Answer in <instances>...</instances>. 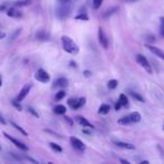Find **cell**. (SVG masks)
Masks as SVG:
<instances>
[{
    "instance_id": "1",
    "label": "cell",
    "mask_w": 164,
    "mask_h": 164,
    "mask_svg": "<svg viewBox=\"0 0 164 164\" xmlns=\"http://www.w3.org/2000/svg\"><path fill=\"white\" fill-rule=\"evenodd\" d=\"M61 42H62V47H63V50L66 53L72 55H75L79 53V46L76 45V43L73 41L71 37L64 35L61 38Z\"/></svg>"
},
{
    "instance_id": "2",
    "label": "cell",
    "mask_w": 164,
    "mask_h": 164,
    "mask_svg": "<svg viewBox=\"0 0 164 164\" xmlns=\"http://www.w3.org/2000/svg\"><path fill=\"white\" fill-rule=\"evenodd\" d=\"M70 2V1H69ZM69 2H62L63 5L61 7L57 8V11H56V15L57 17L61 19L66 18L69 15H70V11H71V6L69 5Z\"/></svg>"
},
{
    "instance_id": "3",
    "label": "cell",
    "mask_w": 164,
    "mask_h": 164,
    "mask_svg": "<svg viewBox=\"0 0 164 164\" xmlns=\"http://www.w3.org/2000/svg\"><path fill=\"white\" fill-rule=\"evenodd\" d=\"M136 61H137V63L143 68V69H145V71L147 73H149V74H152L153 73V69H152V65L149 64V62H148V60L146 58L144 55L142 54H137L136 55Z\"/></svg>"
},
{
    "instance_id": "4",
    "label": "cell",
    "mask_w": 164,
    "mask_h": 164,
    "mask_svg": "<svg viewBox=\"0 0 164 164\" xmlns=\"http://www.w3.org/2000/svg\"><path fill=\"white\" fill-rule=\"evenodd\" d=\"M98 39H99L100 45H101L104 48H108V45H109V43H108V37H107V35H106V33H105V31H104L102 27H99V28H98Z\"/></svg>"
},
{
    "instance_id": "5",
    "label": "cell",
    "mask_w": 164,
    "mask_h": 164,
    "mask_svg": "<svg viewBox=\"0 0 164 164\" xmlns=\"http://www.w3.org/2000/svg\"><path fill=\"white\" fill-rule=\"evenodd\" d=\"M35 79H36L37 81L42 82V83H46V82L50 81L51 78H50V74L46 72L45 70L39 69V70H37V72L35 73Z\"/></svg>"
},
{
    "instance_id": "6",
    "label": "cell",
    "mask_w": 164,
    "mask_h": 164,
    "mask_svg": "<svg viewBox=\"0 0 164 164\" xmlns=\"http://www.w3.org/2000/svg\"><path fill=\"white\" fill-rule=\"evenodd\" d=\"M3 136L7 138V139H9L13 144H15V145L18 147L19 149H21V151H24V152H26V151H28V146L26 145V144H24L23 142H20L18 139H16V138H14V137H11L10 135H8L7 133H3Z\"/></svg>"
},
{
    "instance_id": "7",
    "label": "cell",
    "mask_w": 164,
    "mask_h": 164,
    "mask_svg": "<svg viewBox=\"0 0 164 164\" xmlns=\"http://www.w3.org/2000/svg\"><path fill=\"white\" fill-rule=\"evenodd\" d=\"M70 142H71V144L72 146L76 149V151H81V152H83L84 149H86V145H84V143L82 142V141H80L79 138H76V137H70Z\"/></svg>"
},
{
    "instance_id": "8",
    "label": "cell",
    "mask_w": 164,
    "mask_h": 164,
    "mask_svg": "<svg viewBox=\"0 0 164 164\" xmlns=\"http://www.w3.org/2000/svg\"><path fill=\"white\" fill-rule=\"evenodd\" d=\"M6 11H7V16H8V17H11V18H19V17L23 16L21 11L19 10L18 7H16V6L8 8Z\"/></svg>"
},
{
    "instance_id": "9",
    "label": "cell",
    "mask_w": 164,
    "mask_h": 164,
    "mask_svg": "<svg viewBox=\"0 0 164 164\" xmlns=\"http://www.w3.org/2000/svg\"><path fill=\"white\" fill-rule=\"evenodd\" d=\"M32 84L29 83V84H26V86H24L23 87V89L20 90V92H19V94L17 96V101H23L25 98H26V96L29 93V91H31V89H32Z\"/></svg>"
},
{
    "instance_id": "10",
    "label": "cell",
    "mask_w": 164,
    "mask_h": 164,
    "mask_svg": "<svg viewBox=\"0 0 164 164\" xmlns=\"http://www.w3.org/2000/svg\"><path fill=\"white\" fill-rule=\"evenodd\" d=\"M75 120H76L80 125H82V126H84V127H88V128H90V129H93V128H94V126L92 125L91 123H90L87 118H84V117H82V116H76V117H75Z\"/></svg>"
},
{
    "instance_id": "11",
    "label": "cell",
    "mask_w": 164,
    "mask_h": 164,
    "mask_svg": "<svg viewBox=\"0 0 164 164\" xmlns=\"http://www.w3.org/2000/svg\"><path fill=\"white\" fill-rule=\"evenodd\" d=\"M146 47L152 52V53H154V54L156 55V56H159L160 58H162L164 60V51H162L161 48H159V47H155V46H153V45H151V44H148V45H146Z\"/></svg>"
},
{
    "instance_id": "12",
    "label": "cell",
    "mask_w": 164,
    "mask_h": 164,
    "mask_svg": "<svg viewBox=\"0 0 164 164\" xmlns=\"http://www.w3.org/2000/svg\"><path fill=\"white\" fill-rule=\"evenodd\" d=\"M114 144L120 148H125V149H135L136 146L134 144H130V143H125V142H122V141H114Z\"/></svg>"
},
{
    "instance_id": "13",
    "label": "cell",
    "mask_w": 164,
    "mask_h": 164,
    "mask_svg": "<svg viewBox=\"0 0 164 164\" xmlns=\"http://www.w3.org/2000/svg\"><path fill=\"white\" fill-rule=\"evenodd\" d=\"M54 88H65L68 87V79L66 78H58L54 82Z\"/></svg>"
},
{
    "instance_id": "14",
    "label": "cell",
    "mask_w": 164,
    "mask_h": 164,
    "mask_svg": "<svg viewBox=\"0 0 164 164\" xmlns=\"http://www.w3.org/2000/svg\"><path fill=\"white\" fill-rule=\"evenodd\" d=\"M128 116H129V118H130L131 124H133V123H139V122H141V119H142V116H141V114H139L138 111L130 112Z\"/></svg>"
},
{
    "instance_id": "15",
    "label": "cell",
    "mask_w": 164,
    "mask_h": 164,
    "mask_svg": "<svg viewBox=\"0 0 164 164\" xmlns=\"http://www.w3.org/2000/svg\"><path fill=\"white\" fill-rule=\"evenodd\" d=\"M86 101H87V99H86L84 97L79 98V99L76 100V104L74 105V107H73L72 109H80V108H82V107L86 105Z\"/></svg>"
},
{
    "instance_id": "16",
    "label": "cell",
    "mask_w": 164,
    "mask_h": 164,
    "mask_svg": "<svg viewBox=\"0 0 164 164\" xmlns=\"http://www.w3.org/2000/svg\"><path fill=\"white\" fill-rule=\"evenodd\" d=\"M98 111H99L100 115H107L110 111V106L107 105V104H102V105L99 107V110H98Z\"/></svg>"
},
{
    "instance_id": "17",
    "label": "cell",
    "mask_w": 164,
    "mask_h": 164,
    "mask_svg": "<svg viewBox=\"0 0 164 164\" xmlns=\"http://www.w3.org/2000/svg\"><path fill=\"white\" fill-rule=\"evenodd\" d=\"M32 3V0H17L15 3H14V6H16V7H26V6H29Z\"/></svg>"
},
{
    "instance_id": "18",
    "label": "cell",
    "mask_w": 164,
    "mask_h": 164,
    "mask_svg": "<svg viewBox=\"0 0 164 164\" xmlns=\"http://www.w3.org/2000/svg\"><path fill=\"white\" fill-rule=\"evenodd\" d=\"M54 112L57 114V115H65L66 108H65V106H63V105H57V106L54 107Z\"/></svg>"
},
{
    "instance_id": "19",
    "label": "cell",
    "mask_w": 164,
    "mask_h": 164,
    "mask_svg": "<svg viewBox=\"0 0 164 164\" xmlns=\"http://www.w3.org/2000/svg\"><path fill=\"white\" fill-rule=\"evenodd\" d=\"M117 10H118V7H111V8L107 9V10L104 13L102 17H104V18H108V17H110L111 15H114V14H115Z\"/></svg>"
},
{
    "instance_id": "20",
    "label": "cell",
    "mask_w": 164,
    "mask_h": 164,
    "mask_svg": "<svg viewBox=\"0 0 164 164\" xmlns=\"http://www.w3.org/2000/svg\"><path fill=\"white\" fill-rule=\"evenodd\" d=\"M118 124H119V125H123V126H127L129 124H131L129 116H125V117H122L120 119H118Z\"/></svg>"
},
{
    "instance_id": "21",
    "label": "cell",
    "mask_w": 164,
    "mask_h": 164,
    "mask_svg": "<svg viewBox=\"0 0 164 164\" xmlns=\"http://www.w3.org/2000/svg\"><path fill=\"white\" fill-rule=\"evenodd\" d=\"M129 94L135 99V100H137V101H139V102H145V100H144V98L139 94V93H137V92H134V91H129Z\"/></svg>"
},
{
    "instance_id": "22",
    "label": "cell",
    "mask_w": 164,
    "mask_h": 164,
    "mask_svg": "<svg viewBox=\"0 0 164 164\" xmlns=\"http://www.w3.org/2000/svg\"><path fill=\"white\" fill-rule=\"evenodd\" d=\"M119 102L122 104V106H124V107H127L128 106V98L126 94H124V93H122L120 96H119Z\"/></svg>"
},
{
    "instance_id": "23",
    "label": "cell",
    "mask_w": 164,
    "mask_h": 164,
    "mask_svg": "<svg viewBox=\"0 0 164 164\" xmlns=\"http://www.w3.org/2000/svg\"><path fill=\"white\" fill-rule=\"evenodd\" d=\"M117 86H118V81H117V80H115V79L109 80V81H108V83H107V87L109 88L110 90L116 89V88H117Z\"/></svg>"
},
{
    "instance_id": "24",
    "label": "cell",
    "mask_w": 164,
    "mask_h": 164,
    "mask_svg": "<svg viewBox=\"0 0 164 164\" xmlns=\"http://www.w3.org/2000/svg\"><path fill=\"white\" fill-rule=\"evenodd\" d=\"M65 96H66V92L64 91V90H60V91L56 92V94H55V100H56V101H60V100H62Z\"/></svg>"
},
{
    "instance_id": "25",
    "label": "cell",
    "mask_w": 164,
    "mask_h": 164,
    "mask_svg": "<svg viewBox=\"0 0 164 164\" xmlns=\"http://www.w3.org/2000/svg\"><path fill=\"white\" fill-rule=\"evenodd\" d=\"M36 38L41 39V41H45V39H47V34L44 31H39L36 33Z\"/></svg>"
},
{
    "instance_id": "26",
    "label": "cell",
    "mask_w": 164,
    "mask_h": 164,
    "mask_svg": "<svg viewBox=\"0 0 164 164\" xmlns=\"http://www.w3.org/2000/svg\"><path fill=\"white\" fill-rule=\"evenodd\" d=\"M50 146H51V148L55 151V152H57V153H61L63 149H62V147L58 145V144H56V143H50Z\"/></svg>"
},
{
    "instance_id": "27",
    "label": "cell",
    "mask_w": 164,
    "mask_h": 164,
    "mask_svg": "<svg viewBox=\"0 0 164 164\" xmlns=\"http://www.w3.org/2000/svg\"><path fill=\"white\" fill-rule=\"evenodd\" d=\"M11 125H13V126H14V127L16 128V129H17V130H19V131H20V133H21V134H23V135H24V136H27V135H28V134H27V131H26V130H25V129H24V128H21V127H20V126H19V125H17V124H16V123H14V122H13V123H11Z\"/></svg>"
},
{
    "instance_id": "28",
    "label": "cell",
    "mask_w": 164,
    "mask_h": 164,
    "mask_svg": "<svg viewBox=\"0 0 164 164\" xmlns=\"http://www.w3.org/2000/svg\"><path fill=\"white\" fill-rule=\"evenodd\" d=\"M102 1H104V0H93V1H92L93 8H94V9H99L100 6L102 5Z\"/></svg>"
},
{
    "instance_id": "29",
    "label": "cell",
    "mask_w": 164,
    "mask_h": 164,
    "mask_svg": "<svg viewBox=\"0 0 164 164\" xmlns=\"http://www.w3.org/2000/svg\"><path fill=\"white\" fill-rule=\"evenodd\" d=\"M27 110H28V112H31L34 117H36V118H38L39 117V115H38V112L37 111H35V109L34 108H32V107H27Z\"/></svg>"
},
{
    "instance_id": "30",
    "label": "cell",
    "mask_w": 164,
    "mask_h": 164,
    "mask_svg": "<svg viewBox=\"0 0 164 164\" xmlns=\"http://www.w3.org/2000/svg\"><path fill=\"white\" fill-rule=\"evenodd\" d=\"M11 104H13V106H14L17 110H19V111L21 110V106H20L19 101H17V100H13V101H11Z\"/></svg>"
},
{
    "instance_id": "31",
    "label": "cell",
    "mask_w": 164,
    "mask_h": 164,
    "mask_svg": "<svg viewBox=\"0 0 164 164\" xmlns=\"http://www.w3.org/2000/svg\"><path fill=\"white\" fill-rule=\"evenodd\" d=\"M75 19H82V20H88L89 17L87 16V14H80V15H78V16H75Z\"/></svg>"
},
{
    "instance_id": "32",
    "label": "cell",
    "mask_w": 164,
    "mask_h": 164,
    "mask_svg": "<svg viewBox=\"0 0 164 164\" xmlns=\"http://www.w3.org/2000/svg\"><path fill=\"white\" fill-rule=\"evenodd\" d=\"M76 100H78V99H75V98H70V99L68 100V104H69V106H71V108L74 107V105L76 104Z\"/></svg>"
},
{
    "instance_id": "33",
    "label": "cell",
    "mask_w": 164,
    "mask_h": 164,
    "mask_svg": "<svg viewBox=\"0 0 164 164\" xmlns=\"http://www.w3.org/2000/svg\"><path fill=\"white\" fill-rule=\"evenodd\" d=\"M7 7H8V3H7V2H3L2 5H0V13H1V11H5V10L7 9Z\"/></svg>"
},
{
    "instance_id": "34",
    "label": "cell",
    "mask_w": 164,
    "mask_h": 164,
    "mask_svg": "<svg viewBox=\"0 0 164 164\" xmlns=\"http://www.w3.org/2000/svg\"><path fill=\"white\" fill-rule=\"evenodd\" d=\"M146 41H147V42H149V43H154V42H155V37L152 36V35H149V36H147Z\"/></svg>"
},
{
    "instance_id": "35",
    "label": "cell",
    "mask_w": 164,
    "mask_h": 164,
    "mask_svg": "<svg viewBox=\"0 0 164 164\" xmlns=\"http://www.w3.org/2000/svg\"><path fill=\"white\" fill-rule=\"evenodd\" d=\"M120 107H122V104H120V102H119V100H118V102L115 105V109L119 110V109H120Z\"/></svg>"
},
{
    "instance_id": "36",
    "label": "cell",
    "mask_w": 164,
    "mask_h": 164,
    "mask_svg": "<svg viewBox=\"0 0 164 164\" xmlns=\"http://www.w3.org/2000/svg\"><path fill=\"white\" fill-rule=\"evenodd\" d=\"M64 119H65L70 125H73V122L71 120V118H70V117H66V116H65V117H64Z\"/></svg>"
},
{
    "instance_id": "37",
    "label": "cell",
    "mask_w": 164,
    "mask_h": 164,
    "mask_svg": "<svg viewBox=\"0 0 164 164\" xmlns=\"http://www.w3.org/2000/svg\"><path fill=\"white\" fill-rule=\"evenodd\" d=\"M83 73H84V76H87V78H89V76L91 75V72H90V71H88V70H86Z\"/></svg>"
},
{
    "instance_id": "38",
    "label": "cell",
    "mask_w": 164,
    "mask_h": 164,
    "mask_svg": "<svg viewBox=\"0 0 164 164\" xmlns=\"http://www.w3.org/2000/svg\"><path fill=\"white\" fill-rule=\"evenodd\" d=\"M0 123H1L2 125H6V120H5V118H3L1 115H0Z\"/></svg>"
},
{
    "instance_id": "39",
    "label": "cell",
    "mask_w": 164,
    "mask_h": 164,
    "mask_svg": "<svg viewBox=\"0 0 164 164\" xmlns=\"http://www.w3.org/2000/svg\"><path fill=\"white\" fill-rule=\"evenodd\" d=\"M70 64H71V66H74V68H76V64H75V62L71 61V62H70Z\"/></svg>"
},
{
    "instance_id": "40",
    "label": "cell",
    "mask_w": 164,
    "mask_h": 164,
    "mask_svg": "<svg viewBox=\"0 0 164 164\" xmlns=\"http://www.w3.org/2000/svg\"><path fill=\"white\" fill-rule=\"evenodd\" d=\"M120 162H122V163H124V164H129V162L126 161V160H120Z\"/></svg>"
},
{
    "instance_id": "41",
    "label": "cell",
    "mask_w": 164,
    "mask_h": 164,
    "mask_svg": "<svg viewBox=\"0 0 164 164\" xmlns=\"http://www.w3.org/2000/svg\"><path fill=\"white\" fill-rule=\"evenodd\" d=\"M125 1H127V2H135V1H137V0H125Z\"/></svg>"
},
{
    "instance_id": "42",
    "label": "cell",
    "mask_w": 164,
    "mask_h": 164,
    "mask_svg": "<svg viewBox=\"0 0 164 164\" xmlns=\"http://www.w3.org/2000/svg\"><path fill=\"white\" fill-rule=\"evenodd\" d=\"M2 86V78H1V75H0V87Z\"/></svg>"
},
{
    "instance_id": "43",
    "label": "cell",
    "mask_w": 164,
    "mask_h": 164,
    "mask_svg": "<svg viewBox=\"0 0 164 164\" xmlns=\"http://www.w3.org/2000/svg\"><path fill=\"white\" fill-rule=\"evenodd\" d=\"M69 1H71V0H61V2H69Z\"/></svg>"
},
{
    "instance_id": "44",
    "label": "cell",
    "mask_w": 164,
    "mask_h": 164,
    "mask_svg": "<svg viewBox=\"0 0 164 164\" xmlns=\"http://www.w3.org/2000/svg\"><path fill=\"white\" fill-rule=\"evenodd\" d=\"M148 163V161H143V162H141V164H147Z\"/></svg>"
},
{
    "instance_id": "45",
    "label": "cell",
    "mask_w": 164,
    "mask_h": 164,
    "mask_svg": "<svg viewBox=\"0 0 164 164\" xmlns=\"http://www.w3.org/2000/svg\"><path fill=\"white\" fill-rule=\"evenodd\" d=\"M0 149H1V146H0Z\"/></svg>"
},
{
    "instance_id": "46",
    "label": "cell",
    "mask_w": 164,
    "mask_h": 164,
    "mask_svg": "<svg viewBox=\"0 0 164 164\" xmlns=\"http://www.w3.org/2000/svg\"><path fill=\"white\" fill-rule=\"evenodd\" d=\"M163 130H164V126H163Z\"/></svg>"
}]
</instances>
